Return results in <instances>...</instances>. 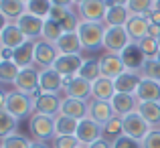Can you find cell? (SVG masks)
I'll use <instances>...</instances> for the list:
<instances>
[{"label":"cell","mask_w":160,"mask_h":148,"mask_svg":"<svg viewBox=\"0 0 160 148\" xmlns=\"http://www.w3.org/2000/svg\"><path fill=\"white\" fill-rule=\"evenodd\" d=\"M77 35L85 51H98L103 49V35H106V24L103 23H89L81 20L77 27Z\"/></svg>","instance_id":"obj_1"},{"label":"cell","mask_w":160,"mask_h":148,"mask_svg":"<svg viewBox=\"0 0 160 148\" xmlns=\"http://www.w3.org/2000/svg\"><path fill=\"white\" fill-rule=\"evenodd\" d=\"M4 110H6L8 114H12V116L20 122V120L31 118L32 114H35V100H32V95L24 94V91L12 89V91H8Z\"/></svg>","instance_id":"obj_2"},{"label":"cell","mask_w":160,"mask_h":148,"mask_svg":"<svg viewBox=\"0 0 160 148\" xmlns=\"http://www.w3.org/2000/svg\"><path fill=\"white\" fill-rule=\"evenodd\" d=\"M28 132H31L32 140L51 144V140L57 136L55 134V118L43 116V114H32L28 118Z\"/></svg>","instance_id":"obj_3"},{"label":"cell","mask_w":160,"mask_h":148,"mask_svg":"<svg viewBox=\"0 0 160 148\" xmlns=\"http://www.w3.org/2000/svg\"><path fill=\"white\" fill-rule=\"evenodd\" d=\"M130 43H132V39H130L126 27H106V35H103V51L106 53L120 55Z\"/></svg>","instance_id":"obj_4"},{"label":"cell","mask_w":160,"mask_h":148,"mask_svg":"<svg viewBox=\"0 0 160 148\" xmlns=\"http://www.w3.org/2000/svg\"><path fill=\"white\" fill-rule=\"evenodd\" d=\"M108 2L106 0H85L79 6H75V12L81 20H89V23H103L108 12Z\"/></svg>","instance_id":"obj_5"},{"label":"cell","mask_w":160,"mask_h":148,"mask_svg":"<svg viewBox=\"0 0 160 148\" xmlns=\"http://www.w3.org/2000/svg\"><path fill=\"white\" fill-rule=\"evenodd\" d=\"M122 120H124V134L130 136V138H136V140H140V142L154 130L138 112L128 114V116H124Z\"/></svg>","instance_id":"obj_6"},{"label":"cell","mask_w":160,"mask_h":148,"mask_svg":"<svg viewBox=\"0 0 160 148\" xmlns=\"http://www.w3.org/2000/svg\"><path fill=\"white\" fill-rule=\"evenodd\" d=\"M59 59V51L53 43L45 39L35 41V65L39 69H49L55 65V61Z\"/></svg>","instance_id":"obj_7"},{"label":"cell","mask_w":160,"mask_h":148,"mask_svg":"<svg viewBox=\"0 0 160 148\" xmlns=\"http://www.w3.org/2000/svg\"><path fill=\"white\" fill-rule=\"evenodd\" d=\"M16 27L22 31V35L31 41H39L41 35H43V27H45V18H39V16L31 14V12H24L22 16L14 20Z\"/></svg>","instance_id":"obj_8"},{"label":"cell","mask_w":160,"mask_h":148,"mask_svg":"<svg viewBox=\"0 0 160 148\" xmlns=\"http://www.w3.org/2000/svg\"><path fill=\"white\" fill-rule=\"evenodd\" d=\"M35 100V114H43V116H59V112H61V94H43L41 91Z\"/></svg>","instance_id":"obj_9"},{"label":"cell","mask_w":160,"mask_h":148,"mask_svg":"<svg viewBox=\"0 0 160 148\" xmlns=\"http://www.w3.org/2000/svg\"><path fill=\"white\" fill-rule=\"evenodd\" d=\"M39 77H41V69L37 65L24 67V69H20L18 77H16V81H14V89L32 95L39 89Z\"/></svg>","instance_id":"obj_10"},{"label":"cell","mask_w":160,"mask_h":148,"mask_svg":"<svg viewBox=\"0 0 160 148\" xmlns=\"http://www.w3.org/2000/svg\"><path fill=\"white\" fill-rule=\"evenodd\" d=\"M116 116L112 108V101H106V100H89L87 101V118L95 120L98 124H108L112 118Z\"/></svg>","instance_id":"obj_11"},{"label":"cell","mask_w":160,"mask_h":148,"mask_svg":"<svg viewBox=\"0 0 160 148\" xmlns=\"http://www.w3.org/2000/svg\"><path fill=\"white\" fill-rule=\"evenodd\" d=\"M39 89L43 91V94H63V89H65L63 75L57 73L53 67H49V69H41Z\"/></svg>","instance_id":"obj_12"},{"label":"cell","mask_w":160,"mask_h":148,"mask_svg":"<svg viewBox=\"0 0 160 148\" xmlns=\"http://www.w3.org/2000/svg\"><path fill=\"white\" fill-rule=\"evenodd\" d=\"M75 136H77V140L81 142L83 146H89L91 142L102 138V124H98V122L91 120V118H83V120H79Z\"/></svg>","instance_id":"obj_13"},{"label":"cell","mask_w":160,"mask_h":148,"mask_svg":"<svg viewBox=\"0 0 160 148\" xmlns=\"http://www.w3.org/2000/svg\"><path fill=\"white\" fill-rule=\"evenodd\" d=\"M83 63H85V59H83L81 53H75V55H59V59L55 61L53 69L57 71V73H61L63 77H67V75H77L79 69L83 67Z\"/></svg>","instance_id":"obj_14"},{"label":"cell","mask_w":160,"mask_h":148,"mask_svg":"<svg viewBox=\"0 0 160 148\" xmlns=\"http://www.w3.org/2000/svg\"><path fill=\"white\" fill-rule=\"evenodd\" d=\"M99 69H102V75L103 77H109V79H116L120 77L126 69L124 61H122L120 55L116 53H103L102 57H99Z\"/></svg>","instance_id":"obj_15"},{"label":"cell","mask_w":160,"mask_h":148,"mask_svg":"<svg viewBox=\"0 0 160 148\" xmlns=\"http://www.w3.org/2000/svg\"><path fill=\"white\" fill-rule=\"evenodd\" d=\"M24 41H27V37H24L22 31L16 27V23H8L6 27L2 28V33H0V47L2 49L14 51V49H18Z\"/></svg>","instance_id":"obj_16"},{"label":"cell","mask_w":160,"mask_h":148,"mask_svg":"<svg viewBox=\"0 0 160 148\" xmlns=\"http://www.w3.org/2000/svg\"><path fill=\"white\" fill-rule=\"evenodd\" d=\"M138 104H140V100L136 98V94H118L112 98V108L113 112H116V116H128V114L136 112L138 110Z\"/></svg>","instance_id":"obj_17"},{"label":"cell","mask_w":160,"mask_h":148,"mask_svg":"<svg viewBox=\"0 0 160 148\" xmlns=\"http://www.w3.org/2000/svg\"><path fill=\"white\" fill-rule=\"evenodd\" d=\"M140 81H142L140 71H130V69L124 71L120 77L113 79L118 94H136V89H138V85H140Z\"/></svg>","instance_id":"obj_18"},{"label":"cell","mask_w":160,"mask_h":148,"mask_svg":"<svg viewBox=\"0 0 160 148\" xmlns=\"http://www.w3.org/2000/svg\"><path fill=\"white\" fill-rule=\"evenodd\" d=\"M63 94H65V98H75V100L89 101V100H91V83L85 81V79H81V77L77 75L73 81H69V83L65 85Z\"/></svg>","instance_id":"obj_19"},{"label":"cell","mask_w":160,"mask_h":148,"mask_svg":"<svg viewBox=\"0 0 160 148\" xmlns=\"http://www.w3.org/2000/svg\"><path fill=\"white\" fill-rule=\"evenodd\" d=\"M120 57H122V61H124L126 69H130V71H140V69H142V65L146 63L144 53L138 49V45H136V43H130L128 47H126V49L120 53Z\"/></svg>","instance_id":"obj_20"},{"label":"cell","mask_w":160,"mask_h":148,"mask_svg":"<svg viewBox=\"0 0 160 148\" xmlns=\"http://www.w3.org/2000/svg\"><path fill=\"white\" fill-rule=\"evenodd\" d=\"M12 61H14L20 69L35 65V41L27 39L18 49L12 51Z\"/></svg>","instance_id":"obj_21"},{"label":"cell","mask_w":160,"mask_h":148,"mask_svg":"<svg viewBox=\"0 0 160 148\" xmlns=\"http://www.w3.org/2000/svg\"><path fill=\"white\" fill-rule=\"evenodd\" d=\"M148 27H150V20L146 16H130V20L126 23V31H128L132 43L146 39L148 37Z\"/></svg>","instance_id":"obj_22"},{"label":"cell","mask_w":160,"mask_h":148,"mask_svg":"<svg viewBox=\"0 0 160 148\" xmlns=\"http://www.w3.org/2000/svg\"><path fill=\"white\" fill-rule=\"evenodd\" d=\"M116 95V83L113 79L109 77H99L98 81L91 83V100H106V101H112V98Z\"/></svg>","instance_id":"obj_23"},{"label":"cell","mask_w":160,"mask_h":148,"mask_svg":"<svg viewBox=\"0 0 160 148\" xmlns=\"http://www.w3.org/2000/svg\"><path fill=\"white\" fill-rule=\"evenodd\" d=\"M63 116L75 118V120H83L87 118V101L83 100H75V98H63L61 101V112Z\"/></svg>","instance_id":"obj_24"},{"label":"cell","mask_w":160,"mask_h":148,"mask_svg":"<svg viewBox=\"0 0 160 148\" xmlns=\"http://www.w3.org/2000/svg\"><path fill=\"white\" fill-rule=\"evenodd\" d=\"M59 55H75V53H81L83 51V45L79 41V35L77 31L75 33H63V37L55 43Z\"/></svg>","instance_id":"obj_25"},{"label":"cell","mask_w":160,"mask_h":148,"mask_svg":"<svg viewBox=\"0 0 160 148\" xmlns=\"http://www.w3.org/2000/svg\"><path fill=\"white\" fill-rule=\"evenodd\" d=\"M136 98L140 101H160V81L142 77L140 85L136 89Z\"/></svg>","instance_id":"obj_26"},{"label":"cell","mask_w":160,"mask_h":148,"mask_svg":"<svg viewBox=\"0 0 160 148\" xmlns=\"http://www.w3.org/2000/svg\"><path fill=\"white\" fill-rule=\"evenodd\" d=\"M136 112L140 114L154 130H160V101H140Z\"/></svg>","instance_id":"obj_27"},{"label":"cell","mask_w":160,"mask_h":148,"mask_svg":"<svg viewBox=\"0 0 160 148\" xmlns=\"http://www.w3.org/2000/svg\"><path fill=\"white\" fill-rule=\"evenodd\" d=\"M130 10L128 6H109L106 12L103 24L106 27H126V23L130 20Z\"/></svg>","instance_id":"obj_28"},{"label":"cell","mask_w":160,"mask_h":148,"mask_svg":"<svg viewBox=\"0 0 160 148\" xmlns=\"http://www.w3.org/2000/svg\"><path fill=\"white\" fill-rule=\"evenodd\" d=\"M0 12L10 23H14L18 16L27 12V2H22V0H0Z\"/></svg>","instance_id":"obj_29"},{"label":"cell","mask_w":160,"mask_h":148,"mask_svg":"<svg viewBox=\"0 0 160 148\" xmlns=\"http://www.w3.org/2000/svg\"><path fill=\"white\" fill-rule=\"evenodd\" d=\"M77 126H79V120H75V118L63 116V114L55 116V134L57 136H75Z\"/></svg>","instance_id":"obj_30"},{"label":"cell","mask_w":160,"mask_h":148,"mask_svg":"<svg viewBox=\"0 0 160 148\" xmlns=\"http://www.w3.org/2000/svg\"><path fill=\"white\" fill-rule=\"evenodd\" d=\"M122 134H124V120H122V116H113L108 124L102 126V138H106L109 142L120 138Z\"/></svg>","instance_id":"obj_31"},{"label":"cell","mask_w":160,"mask_h":148,"mask_svg":"<svg viewBox=\"0 0 160 148\" xmlns=\"http://www.w3.org/2000/svg\"><path fill=\"white\" fill-rule=\"evenodd\" d=\"M18 73H20V67L12 59H2L0 61V83H12L14 85Z\"/></svg>","instance_id":"obj_32"},{"label":"cell","mask_w":160,"mask_h":148,"mask_svg":"<svg viewBox=\"0 0 160 148\" xmlns=\"http://www.w3.org/2000/svg\"><path fill=\"white\" fill-rule=\"evenodd\" d=\"M79 77L85 79V81L93 83L98 81L99 77H102V69H99V59H85V63H83V67L79 69Z\"/></svg>","instance_id":"obj_33"},{"label":"cell","mask_w":160,"mask_h":148,"mask_svg":"<svg viewBox=\"0 0 160 148\" xmlns=\"http://www.w3.org/2000/svg\"><path fill=\"white\" fill-rule=\"evenodd\" d=\"M16 126H18V120L12 114H8L6 110H0V142L12 136L16 132Z\"/></svg>","instance_id":"obj_34"},{"label":"cell","mask_w":160,"mask_h":148,"mask_svg":"<svg viewBox=\"0 0 160 148\" xmlns=\"http://www.w3.org/2000/svg\"><path fill=\"white\" fill-rule=\"evenodd\" d=\"M63 27L57 23V20H53V18H45V27H43V35H41V39H45V41H49V43H57L59 39L63 37Z\"/></svg>","instance_id":"obj_35"},{"label":"cell","mask_w":160,"mask_h":148,"mask_svg":"<svg viewBox=\"0 0 160 148\" xmlns=\"http://www.w3.org/2000/svg\"><path fill=\"white\" fill-rule=\"evenodd\" d=\"M51 8H53L51 0H28L27 2V12L39 16V18H49Z\"/></svg>","instance_id":"obj_36"},{"label":"cell","mask_w":160,"mask_h":148,"mask_svg":"<svg viewBox=\"0 0 160 148\" xmlns=\"http://www.w3.org/2000/svg\"><path fill=\"white\" fill-rule=\"evenodd\" d=\"M154 8V0H130L128 10L132 16H146Z\"/></svg>","instance_id":"obj_37"},{"label":"cell","mask_w":160,"mask_h":148,"mask_svg":"<svg viewBox=\"0 0 160 148\" xmlns=\"http://www.w3.org/2000/svg\"><path fill=\"white\" fill-rule=\"evenodd\" d=\"M136 45H138V49L144 53V57H146V59H156V55L160 53L158 41H156V39H152V37H146V39L138 41Z\"/></svg>","instance_id":"obj_38"},{"label":"cell","mask_w":160,"mask_h":148,"mask_svg":"<svg viewBox=\"0 0 160 148\" xmlns=\"http://www.w3.org/2000/svg\"><path fill=\"white\" fill-rule=\"evenodd\" d=\"M140 75L148 77V79H154V81H160V61L158 59H146V63L140 69Z\"/></svg>","instance_id":"obj_39"},{"label":"cell","mask_w":160,"mask_h":148,"mask_svg":"<svg viewBox=\"0 0 160 148\" xmlns=\"http://www.w3.org/2000/svg\"><path fill=\"white\" fill-rule=\"evenodd\" d=\"M31 142H32V140H28V138L20 136L18 132H14L12 136L4 138L0 144H2V148H28V146H31Z\"/></svg>","instance_id":"obj_40"},{"label":"cell","mask_w":160,"mask_h":148,"mask_svg":"<svg viewBox=\"0 0 160 148\" xmlns=\"http://www.w3.org/2000/svg\"><path fill=\"white\" fill-rule=\"evenodd\" d=\"M81 142L77 136H55L51 140V148H79Z\"/></svg>","instance_id":"obj_41"},{"label":"cell","mask_w":160,"mask_h":148,"mask_svg":"<svg viewBox=\"0 0 160 148\" xmlns=\"http://www.w3.org/2000/svg\"><path fill=\"white\" fill-rule=\"evenodd\" d=\"M112 144H113V148H142V142L140 140L130 138V136H126V134H122L120 138H116Z\"/></svg>","instance_id":"obj_42"},{"label":"cell","mask_w":160,"mask_h":148,"mask_svg":"<svg viewBox=\"0 0 160 148\" xmlns=\"http://www.w3.org/2000/svg\"><path fill=\"white\" fill-rule=\"evenodd\" d=\"M142 148H160V130H152L142 140Z\"/></svg>","instance_id":"obj_43"},{"label":"cell","mask_w":160,"mask_h":148,"mask_svg":"<svg viewBox=\"0 0 160 148\" xmlns=\"http://www.w3.org/2000/svg\"><path fill=\"white\" fill-rule=\"evenodd\" d=\"M71 8H63V6H53L51 8V14H49V18H53V20H57V23H61L63 20V16L69 12Z\"/></svg>","instance_id":"obj_44"},{"label":"cell","mask_w":160,"mask_h":148,"mask_svg":"<svg viewBox=\"0 0 160 148\" xmlns=\"http://www.w3.org/2000/svg\"><path fill=\"white\" fill-rule=\"evenodd\" d=\"M87 148H113V144L109 140H106V138H99V140H95V142H91Z\"/></svg>","instance_id":"obj_45"},{"label":"cell","mask_w":160,"mask_h":148,"mask_svg":"<svg viewBox=\"0 0 160 148\" xmlns=\"http://www.w3.org/2000/svg\"><path fill=\"white\" fill-rule=\"evenodd\" d=\"M146 18H148L152 24H160V12L156 10V8H152V10H150L148 14H146Z\"/></svg>","instance_id":"obj_46"},{"label":"cell","mask_w":160,"mask_h":148,"mask_svg":"<svg viewBox=\"0 0 160 148\" xmlns=\"http://www.w3.org/2000/svg\"><path fill=\"white\" fill-rule=\"evenodd\" d=\"M158 35H160V24H152V23H150V27H148V37L158 39Z\"/></svg>","instance_id":"obj_47"},{"label":"cell","mask_w":160,"mask_h":148,"mask_svg":"<svg viewBox=\"0 0 160 148\" xmlns=\"http://www.w3.org/2000/svg\"><path fill=\"white\" fill-rule=\"evenodd\" d=\"M53 6H63V8H73V0H51Z\"/></svg>","instance_id":"obj_48"},{"label":"cell","mask_w":160,"mask_h":148,"mask_svg":"<svg viewBox=\"0 0 160 148\" xmlns=\"http://www.w3.org/2000/svg\"><path fill=\"white\" fill-rule=\"evenodd\" d=\"M108 6H128L130 0H106Z\"/></svg>","instance_id":"obj_49"},{"label":"cell","mask_w":160,"mask_h":148,"mask_svg":"<svg viewBox=\"0 0 160 148\" xmlns=\"http://www.w3.org/2000/svg\"><path fill=\"white\" fill-rule=\"evenodd\" d=\"M6 98H8V91H4L2 85H0V110H4V105H6Z\"/></svg>","instance_id":"obj_50"},{"label":"cell","mask_w":160,"mask_h":148,"mask_svg":"<svg viewBox=\"0 0 160 148\" xmlns=\"http://www.w3.org/2000/svg\"><path fill=\"white\" fill-rule=\"evenodd\" d=\"M28 148H51V144H49V142H39V140H32Z\"/></svg>","instance_id":"obj_51"},{"label":"cell","mask_w":160,"mask_h":148,"mask_svg":"<svg viewBox=\"0 0 160 148\" xmlns=\"http://www.w3.org/2000/svg\"><path fill=\"white\" fill-rule=\"evenodd\" d=\"M8 23H10V20H8V18H6V16H4V14H2V12H0V33H2V28H4V27H6V24H8Z\"/></svg>","instance_id":"obj_52"},{"label":"cell","mask_w":160,"mask_h":148,"mask_svg":"<svg viewBox=\"0 0 160 148\" xmlns=\"http://www.w3.org/2000/svg\"><path fill=\"white\" fill-rule=\"evenodd\" d=\"M154 8H156V10L160 12V0H154Z\"/></svg>","instance_id":"obj_53"},{"label":"cell","mask_w":160,"mask_h":148,"mask_svg":"<svg viewBox=\"0 0 160 148\" xmlns=\"http://www.w3.org/2000/svg\"><path fill=\"white\" fill-rule=\"evenodd\" d=\"M81 2H85V0H73V6H79Z\"/></svg>","instance_id":"obj_54"},{"label":"cell","mask_w":160,"mask_h":148,"mask_svg":"<svg viewBox=\"0 0 160 148\" xmlns=\"http://www.w3.org/2000/svg\"><path fill=\"white\" fill-rule=\"evenodd\" d=\"M156 41H158V47H160V35H158V39H156Z\"/></svg>","instance_id":"obj_55"},{"label":"cell","mask_w":160,"mask_h":148,"mask_svg":"<svg viewBox=\"0 0 160 148\" xmlns=\"http://www.w3.org/2000/svg\"><path fill=\"white\" fill-rule=\"evenodd\" d=\"M156 59H158V61H160V53H158V55H156Z\"/></svg>","instance_id":"obj_56"},{"label":"cell","mask_w":160,"mask_h":148,"mask_svg":"<svg viewBox=\"0 0 160 148\" xmlns=\"http://www.w3.org/2000/svg\"><path fill=\"white\" fill-rule=\"evenodd\" d=\"M79 148H87V146H83V144H81V146H79Z\"/></svg>","instance_id":"obj_57"},{"label":"cell","mask_w":160,"mask_h":148,"mask_svg":"<svg viewBox=\"0 0 160 148\" xmlns=\"http://www.w3.org/2000/svg\"><path fill=\"white\" fill-rule=\"evenodd\" d=\"M0 61H2V53H0Z\"/></svg>","instance_id":"obj_58"},{"label":"cell","mask_w":160,"mask_h":148,"mask_svg":"<svg viewBox=\"0 0 160 148\" xmlns=\"http://www.w3.org/2000/svg\"><path fill=\"white\" fill-rule=\"evenodd\" d=\"M22 2H28V0H22Z\"/></svg>","instance_id":"obj_59"},{"label":"cell","mask_w":160,"mask_h":148,"mask_svg":"<svg viewBox=\"0 0 160 148\" xmlns=\"http://www.w3.org/2000/svg\"><path fill=\"white\" fill-rule=\"evenodd\" d=\"M0 148H2V144H0Z\"/></svg>","instance_id":"obj_60"}]
</instances>
